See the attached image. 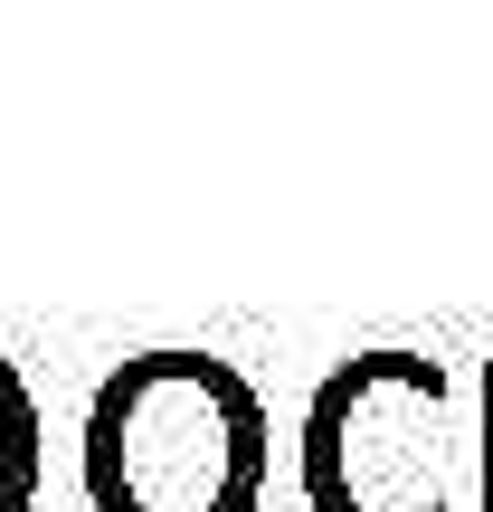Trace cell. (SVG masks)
<instances>
[{"mask_svg":"<svg viewBox=\"0 0 493 512\" xmlns=\"http://www.w3.org/2000/svg\"><path fill=\"white\" fill-rule=\"evenodd\" d=\"M275 456V418L256 380L219 351H133L86 399V475L95 512H256Z\"/></svg>","mask_w":493,"mask_h":512,"instance_id":"cell-1","label":"cell"},{"mask_svg":"<svg viewBox=\"0 0 493 512\" xmlns=\"http://www.w3.org/2000/svg\"><path fill=\"white\" fill-rule=\"evenodd\" d=\"M456 380L427 351H351L313 380L294 475L304 512H456Z\"/></svg>","mask_w":493,"mask_h":512,"instance_id":"cell-2","label":"cell"},{"mask_svg":"<svg viewBox=\"0 0 493 512\" xmlns=\"http://www.w3.org/2000/svg\"><path fill=\"white\" fill-rule=\"evenodd\" d=\"M38 465H48V427H38V399L10 361H0V512L38 503Z\"/></svg>","mask_w":493,"mask_h":512,"instance_id":"cell-3","label":"cell"},{"mask_svg":"<svg viewBox=\"0 0 493 512\" xmlns=\"http://www.w3.org/2000/svg\"><path fill=\"white\" fill-rule=\"evenodd\" d=\"M475 484H484V512H493V351L475 370Z\"/></svg>","mask_w":493,"mask_h":512,"instance_id":"cell-4","label":"cell"}]
</instances>
